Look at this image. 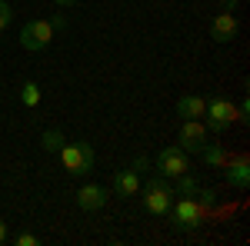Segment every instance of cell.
<instances>
[{
  "instance_id": "obj_1",
  "label": "cell",
  "mask_w": 250,
  "mask_h": 246,
  "mask_svg": "<svg viewBox=\"0 0 250 246\" xmlns=\"http://www.w3.org/2000/svg\"><path fill=\"white\" fill-rule=\"evenodd\" d=\"M57 153H60V160H63V167H67L70 176H87L97 163L94 147L83 143V140H77V143H67V140H63V147H60Z\"/></svg>"
},
{
  "instance_id": "obj_2",
  "label": "cell",
  "mask_w": 250,
  "mask_h": 246,
  "mask_svg": "<svg viewBox=\"0 0 250 246\" xmlns=\"http://www.w3.org/2000/svg\"><path fill=\"white\" fill-rule=\"evenodd\" d=\"M140 189H144V209L154 216H167L173 203V187L167 183V176H150L147 183H140Z\"/></svg>"
},
{
  "instance_id": "obj_3",
  "label": "cell",
  "mask_w": 250,
  "mask_h": 246,
  "mask_svg": "<svg viewBox=\"0 0 250 246\" xmlns=\"http://www.w3.org/2000/svg\"><path fill=\"white\" fill-rule=\"evenodd\" d=\"M167 213H170L173 229H180V233H190V229H197L200 223H204V207H200L197 200H190V196H184V200L170 203Z\"/></svg>"
},
{
  "instance_id": "obj_4",
  "label": "cell",
  "mask_w": 250,
  "mask_h": 246,
  "mask_svg": "<svg viewBox=\"0 0 250 246\" xmlns=\"http://www.w3.org/2000/svg\"><path fill=\"white\" fill-rule=\"evenodd\" d=\"M207 120H204V127L213 133H220V130H227L233 120H237V107H233L227 96H210L207 100Z\"/></svg>"
},
{
  "instance_id": "obj_5",
  "label": "cell",
  "mask_w": 250,
  "mask_h": 246,
  "mask_svg": "<svg viewBox=\"0 0 250 246\" xmlns=\"http://www.w3.org/2000/svg\"><path fill=\"white\" fill-rule=\"evenodd\" d=\"M157 170L167 180H177L180 173H190V156L180 147H164V150L157 153Z\"/></svg>"
},
{
  "instance_id": "obj_6",
  "label": "cell",
  "mask_w": 250,
  "mask_h": 246,
  "mask_svg": "<svg viewBox=\"0 0 250 246\" xmlns=\"http://www.w3.org/2000/svg\"><path fill=\"white\" fill-rule=\"evenodd\" d=\"M50 40H54V27H50V20H30V23L20 27V43H23L27 50H43Z\"/></svg>"
},
{
  "instance_id": "obj_7",
  "label": "cell",
  "mask_w": 250,
  "mask_h": 246,
  "mask_svg": "<svg viewBox=\"0 0 250 246\" xmlns=\"http://www.w3.org/2000/svg\"><path fill=\"white\" fill-rule=\"evenodd\" d=\"M204 143H207V127H204L200 120H184V127H180V143H177V147L184 153H200Z\"/></svg>"
},
{
  "instance_id": "obj_8",
  "label": "cell",
  "mask_w": 250,
  "mask_h": 246,
  "mask_svg": "<svg viewBox=\"0 0 250 246\" xmlns=\"http://www.w3.org/2000/svg\"><path fill=\"white\" fill-rule=\"evenodd\" d=\"M220 170H224V180H227L233 189H247L250 187V160L247 156H233V160H227Z\"/></svg>"
},
{
  "instance_id": "obj_9",
  "label": "cell",
  "mask_w": 250,
  "mask_h": 246,
  "mask_svg": "<svg viewBox=\"0 0 250 246\" xmlns=\"http://www.w3.org/2000/svg\"><path fill=\"white\" fill-rule=\"evenodd\" d=\"M237 17H233V10H224V14H217L210 23V37L213 43H230L233 37H237Z\"/></svg>"
},
{
  "instance_id": "obj_10",
  "label": "cell",
  "mask_w": 250,
  "mask_h": 246,
  "mask_svg": "<svg viewBox=\"0 0 250 246\" xmlns=\"http://www.w3.org/2000/svg\"><path fill=\"white\" fill-rule=\"evenodd\" d=\"M107 196H110V193L100 187V183H87V187H80V193H77V207L87 209V213H94V209L107 207Z\"/></svg>"
},
{
  "instance_id": "obj_11",
  "label": "cell",
  "mask_w": 250,
  "mask_h": 246,
  "mask_svg": "<svg viewBox=\"0 0 250 246\" xmlns=\"http://www.w3.org/2000/svg\"><path fill=\"white\" fill-rule=\"evenodd\" d=\"M177 114L184 116V120H200V116L207 114V100L204 96H193V94H184L177 100Z\"/></svg>"
},
{
  "instance_id": "obj_12",
  "label": "cell",
  "mask_w": 250,
  "mask_h": 246,
  "mask_svg": "<svg viewBox=\"0 0 250 246\" xmlns=\"http://www.w3.org/2000/svg\"><path fill=\"white\" fill-rule=\"evenodd\" d=\"M114 193L117 196H134V193H140V176H137V170H120L114 176Z\"/></svg>"
},
{
  "instance_id": "obj_13",
  "label": "cell",
  "mask_w": 250,
  "mask_h": 246,
  "mask_svg": "<svg viewBox=\"0 0 250 246\" xmlns=\"http://www.w3.org/2000/svg\"><path fill=\"white\" fill-rule=\"evenodd\" d=\"M200 160H204L207 167H213V170H220V167L230 160V153L224 150L220 143H204V150H200Z\"/></svg>"
},
{
  "instance_id": "obj_14",
  "label": "cell",
  "mask_w": 250,
  "mask_h": 246,
  "mask_svg": "<svg viewBox=\"0 0 250 246\" xmlns=\"http://www.w3.org/2000/svg\"><path fill=\"white\" fill-rule=\"evenodd\" d=\"M20 103H23V107H37L40 103V87L34 83V80L20 87Z\"/></svg>"
},
{
  "instance_id": "obj_15",
  "label": "cell",
  "mask_w": 250,
  "mask_h": 246,
  "mask_svg": "<svg viewBox=\"0 0 250 246\" xmlns=\"http://www.w3.org/2000/svg\"><path fill=\"white\" fill-rule=\"evenodd\" d=\"M60 147H63L60 130H47V133H43V150H60Z\"/></svg>"
},
{
  "instance_id": "obj_16",
  "label": "cell",
  "mask_w": 250,
  "mask_h": 246,
  "mask_svg": "<svg viewBox=\"0 0 250 246\" xmlns=\"http://www.w3.org/2000/svg\"><path fill=\"white\" fill-rule=\"evenodd\" d=\"M10 20H14L10 3H7V0H0V30H7V27H10Z\"/></svg>"
},
{
  "instance_id": "obj_17",
  "label": "cell",
  "mask_w": 250,
  "mask_h": 246,
  "mask_svg": "<svg viewBox=\"0 0 250 246\" xmlns=\"http://www.w3.org/2000/svg\"><path fill=\"white\" fill-rule=\"evenodd\" d=\"M40 240L34 236V233H17V240H14V246H37Z\"/></svg>"
},
{
  "instance_id": "obj_18",
  "label": "cell",
  "mask_w": 250,
  "mask_h": 246,
  "mask_svg": "<svg viewBox=\"0 0 250 246\" xmlns=\"http://www.w3.org/2000/svg\"><path fill=\"white\" fill-rule=\"evenodd\" d=\"M200 196H204V200H200V207H204V209H210L213 203H217V200H213V196H217V193H213V189H204V193H200Z\"/></svg>"
},
{
  "instance_id": "obj_19",
  "label": "cell",
  "mask_w": 250,
  "mask_h": 246,
  "mask_svg": "<svg viewBox=\"0 0 250 246\" xmlns=\"http://www.w3.org/2000/svg\"><path fill=\"white\" fill-rule=\"evenodd\" d=\"M54 3H57V7H63V10H70V7H74L77 0H54Z\"/></svg>"
},
{
  "instance_id": "obj_20",
  "label": "cell",
  "mask_w": 250,
  "mask_h": 246,
  "mask_svg": "<svg viewBox=\"0 0 250 246\" xmlns=\"http://www.w3.org/2000/svg\"><path fill=\"white\" fill-rule=\"evenodd\" d=\"M0 243H7V223L0 220Z\"/></svg>"
},
{
  "instance_id": "obj_21",
  "label": "cell",
  "mask_w": 250,
  "mask_h": 246,
  "mask_svg": "<svg viewBox=\"0 0 250 246\" xmlns=\"http://www.w3.org/2000/svg\"><path fill=\"white\" fill-rule=\"evenodd\" d=\"M220 3H224V7H230V10H233V3H237V0H220Z\"/></svg>"
}]
</instances>
